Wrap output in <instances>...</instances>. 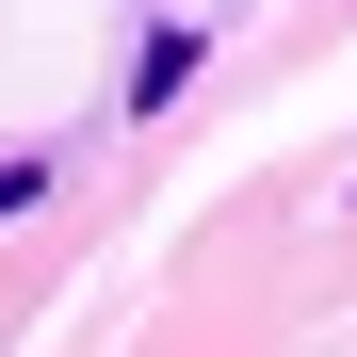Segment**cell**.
<instances>
[{"instance_id":"6da1fadb","label":"cell","mask_w":357,"mask_h":357,"mask_svg":"<svg viewBox=\"0 0 357 357\" xmlns=\"http://www.w3.org/2000/svg\"><path fill=\"white\" fill-rule=\"evenodd\" d=\"M33 195H49V162H0V211H33Z\"/></svg>"}]
</instances>
